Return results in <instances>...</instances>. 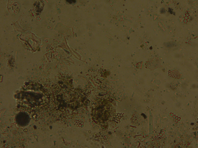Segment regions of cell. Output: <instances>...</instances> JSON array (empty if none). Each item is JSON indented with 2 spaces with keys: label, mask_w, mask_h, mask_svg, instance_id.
Returning a JSON list of instances; mask_svg holds the SVG:
<instances>
[{
  "label": "cell",
  "mask_w": 198,
  "mask_h": 148,
  "mask_svg": "<svg viewBox=\"0 0 198 148\" xmlns=\"http://www.w3.org/2000/svg\"><path fill=\"white\" fill-rule=\"evenodd\" d=\"M17 121L21 125H25L29 123V117L24 113L19 114L17 117Z\"/></svg>",
  "instance_id": "6da1fadb"
},
{
  "label": "cell",
  "mask_w": 198,
  "mask_h": 148,
  "mask_svg": "<svg viewBox=\"0 0 198 148\" xmlns=\"http://www.w3.org/2000/svg\"><path fill=\"white\" fill-rule=\"evenodd\" d=\"M67 1L69 4H74L76 2V0H67Z\"/></svg>",
  "instance_id": "7a4b0ae2"
}]
</instances>
